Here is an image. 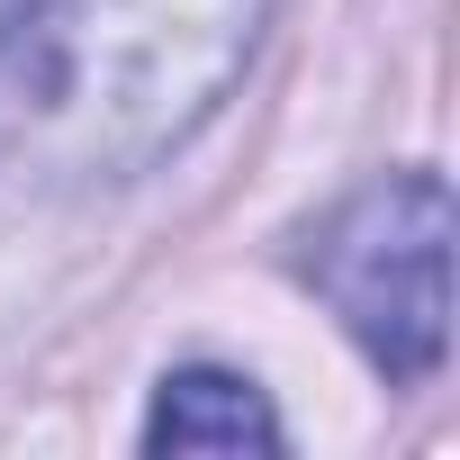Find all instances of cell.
I'll return each instance as SVG.
<instances>
[{
	"label": "cell",
	"mask_w": 460,
	"mask_h": 460,
	"mask_svg": "<svg viewBox=\"0 0 460 460\" xmlns=\"http://www.w3.org/2000/svg\"><path fill=\"white\" fill-rule=\"evenodd\" d=\"M271 0H37L0 37V163L127 181L253 55Z\"/></svg>",
	"instance_id": "1"
},
{
	"label": "cell",
	"mask_w": 460,
	"mask_h": 460,
	"mask_svg": "<svg viewBox=\"0 0 460 460\" xmlns=\"http://www.w3.org/2000/svg\"><path fill=\"white\" fill-rule=\"evenodd\" d=\"M307 280L388 379H433L451 343V190L442 172L370 181L307 253Z\"/></svg>",
	"instance_id": "2"
},
{
	"label": "cell",
	"mask_w": 460,
	"mask_h": 460,
	"mask_svg": "<svg viewBox=\"0 0 460 460\" xmlns=\"http://www.w3.org/2000/svg\"><path fill=\"white\" fill-rule=\"evenodd\" d=\"M154 451H271L280 424L262 406L253 379H226V370H172L145 424Z\"/></svg>",
	"instance_id": "3"
}]
</instances>
